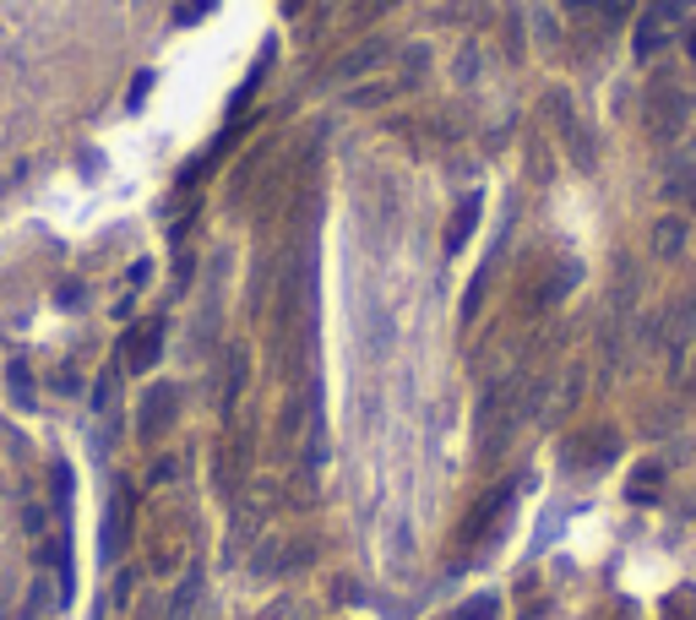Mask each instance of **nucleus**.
<instances>
[{"mask_svg": "<svg viewBox=\"0 0 696 620\" xmlns=\"http://www.w3.org/2000/svg\"><path fill=\"white\" fill-rule=\"evenodd\" d=\"M647 125H653L658 142H669V136L686 125V99H681L675 87H658V93H653V110H647Z\"/></svg>", "mask_w": 696, "mask_h": 620, "instance_id": "1", "label": "nucleus"}, {"mask_svg": "<svg viewBox=\"0 0 696 620\" xmlns=\"http://www.w3.org/2000/svg\"><path fill=\"white\" fill-rule=\"evenodd\" d=\"M158 349H164V321H147L136 338H126V365L131 371H147L158 360Z\"/></svg>", "mask_w": 696, "mask_h": 620, "instance_id": "2", "label": "nucleus"}, {"mask_svg": "<svg viewBox=\"0 0 696 620\" xmlns=\"http://www.w3.org/2000/svg\"><path fill=\"white\" fill-rule=\"evenodd\" d=\"M169 414H175V392H153L147 409H142V441H158Z\"/></svg>", "mask_w": 696, "mask_h": 620, "instance_id": "3", "label": "nucleus"}, {"mask_svg": "<svg viewBox=\"0 0 696 620\" xmlns=\"http://www.w3.org/2000/svg\"><path fill=\"white\" fill-rule=\"evenodd\" d=\"M681 246H686V224H681V218H664V224L653 229V250H658V256H675Z\"/></svg>", "mask_w": 696, "mask_h": 620, "instance_id": "4", "label": "nucleus"}, {"mask_svg": "<svg viewBox=\"0 0 696 620\" xmlns=\"http://www.w3.org/2000/svg\"><path fill=\"white\" fill-rule=\"evenodd\" d=\"M658 39H664V11L642 17V28H636V55H653V50H658Z\"/></svg>", "mask_w": 696, "mask_h": 620, "instance_id": "5", "label": "nucleus"}, {"mask_svg": "<svg viewBox=\"0 0 696 620\" xmlns=\"http://www.w3.org/2000/svg\"><path fill=\"white\" fill-rule=\"evenodd\" d=\"M658 479H664V468H658V463H642V468H636V496H653Z\"/></svg>", "mask_w": 696, "mask_h": 620, "instance_id": "6", "label": "nucleus"}, {"mask_svg": "<svg viewBox=\"0 0 696 620\" xmlns=\"http://www.w3.org/2000/svg\"><path fill=\"white\" fill-rule=\"evenodd\" d=\"M474 213H479V202H463V213H457V224H451V246L468 235V224H474Z\"/></svg>", "mask_w": 696, "mask_h": 620, "instance_id": "7", "label": "nucleus"}, {"mask_svg": "<svg viewBox=\"0 0 696 620\" xmlns=\"http://www.w3.org/2000/svg\"><path fill=\"white\" fill-rule=\"evenodd\" d=\"M692 202H696V180H692Z\"/></svg>", "mask_w": 696, "mask_h": 620, "instance_id": "8", "label": "nucleus"}]
</instances>
